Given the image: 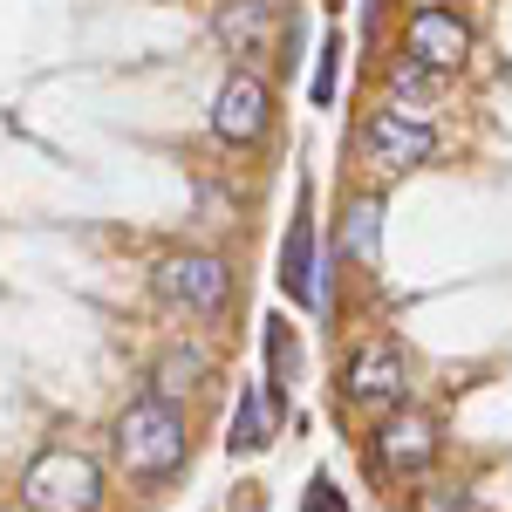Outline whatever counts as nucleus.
<instances>
[{"instance_id":"obj_1","label":"nucleus","mask_w":512,"mask_h":512,"mask_svg":"<svg viewBox=\"0 0 512 512\" xmlns=\"http://www.w3.org/2000/svg\"><path fill=\"white\" fill-rule=\"evenodd\" d=\"M110 451H117L123 478H137V485H164V478H178V472H185V458H192V417H185V403H164V396L144 390L117 417Z\"/></svg>"},{"instance_id":"obj_2","label":"nucleus","mask_w":512,"mask_h":512,"mask_svg":"<svg viewBox=\"0 0 512 512\" xmlns=\"http://www.w3.org/2000/svg\"><path fill=\"white\" fill-rule=\"evenodd\" d=\"M21 506L28 512H103V465L82 444H41L21 465Z\"/></svg>"},{"instance_id":"obj_3","label":"nucleus","mask_w":512,"mask_h":512,"mask_svg":"<svg viewBox=\"0 0 512 512\" xmlns=\"http://www.w3.org/2000/svg\"><path fill=\"white\" fill-rule=\"evenodd\" d=\"M151 287H158L164 308L185 321H219L233 308V267H226V253H171V260H158Z\"/></svg>"},{"instance_id":"obj_4","label":"nucleus","mask_w":512,"mask_h":512,"mask_svg":"<svg viewBox=\"0 0 512 512\" xmlns=\"http://www.w3.org/2000/svg\"><path fill=\"white\" fill-rule=\"evenodd\" d=\"M369 458H376V472L383 478H424L444 458V431H437L431 410H390L383 424H376V437H369Z\"/></svg>"},{"instance_id":"obj_5","label":"nucleus","mask_w":512,"mask_h":512,"mask_svg":"<svg viewBox=\"0 0 512 512\" xmlns=\"http://www.w3.org/2000/svg\"><path fill=\"white\" fill-rule=\"evenodd\" d=\"M342 396H349L355 410H376V417H390L410 403V355L396 349V342H362L349 355V369H342Z\"/></svg>"},{"instance_id":"obj_6","label":"nucleus","mask_w":512,"mask_h":512,"mask_svg":"<svg viewBox=\"0 0 512 512\" xmlns=\"http://www.w3.org/2000/svg\"><path fill=\"white\" fill-rule=\"evenodd\" d=\"M274 130V89L260 69H239L219 82V96H212V137L219 144H233V151H253L260 137Z\"/></svg>"},{"instance_id":"obj_7","label":"nucleus","mask_w":512,"mask_h":512,"mask_svg":"<svg viewBox=\"0 0 512 512\" xmlns=\"http://www.w3.org/2000/svg\"><path fill=\"white\" fill-rule=\"evenodd\" d=\"M437 158V123L431 117H410V110H376L362 123V164L376 171H424Z\"/></svg>"},{"instance_id":"obj_8","label":"nucleus","mask_w":512,"mask_h":512,"mask_svg":"<svg viewBox=\"0 0 512 512\" xmlns=\"http://www.w3.org/2000/svg\"><path fill=\"white\" fill-rule=\"evenodd\" d=\"M403 55L424 62V69H437V76H458V69L472 62V28H465V14H458V7H410V21H403Z\"/></svg>"},{"instance_id":"obj_9","label":"nucleus","mask_w":512,"mask_h":512,"mask_svg":"<svg viewBox=\"0 0 512 512\" xmlns=\"http://www.w3.org/2000/svg\"><path fill=\"white\" fill-rule=\"evenodd\" d=\"M212 35H219V48L233 55L239 69L267 62L280 41V0H219L212 7Z\"/></svg>"},{"instance_id":"obj_10","label":"nucleus","mask_w":512,"mask_h":512,"mask_svg":"<svg viewBox=\"0 0 512 512\" xmlns=\"http://www.w3.org/2000/svg\"><path fill=\"white\" fill-rule=\"evenodd\" d=\"M274 437H280V390L253 376V383L239 390V410H233V437H226V451H233V458H260Z\"/></svg>"},{"instance_id":"obj_11","label":"nucleus","mask_w":512,"mask_h":512,"mask_svg":"<svg viewBox=\"0 0 512 512\" xmlns=\"http://www.w3.org/2000/svg\"><path fill=\"white\" fill-rule=\"evenodd\" d=\"M205 383H212V355L192 342H171L151 362V396H164V403H192V396H205Z\"/></svg>"},{"instance_id":"obj_12","label":"nucleus","mask_w":512,"mask_h":512,"mask_svg":"<svg viewBox=\"0 0 512 512\" xmlns=\"http://www.w3.org/2000/svg\"><path fill=\"white\" fill-rule=\"evenodd\" d=\"M280 287L301 301V308H321V274H315V226L294 219L287 233V253H280Z\"/></svg>"},{"instance_id":"obj_13","label":"nucleus","mask_w":512,"mask_h":512,"mask_svg":"<svg viewBox=\"0 0 512 512\" xmlns=\"http://www.w3.org/2000/svg\"><path fill=\"white\" fill-rule=\"evenodd\" d=\"M342 253H349L355 267H376V260H383V198H376V192H355V198H349Z\"/></svg>"},{"instance_id":"obj_14","label":"nucleus","mask_w":512,"mask_h":512,"mask_svg":"<svg viewBox=\"0 0 512 512\" xmlns=\"http://www.w3.org/2000/svg\"><path fill=\"white\" fill-rule=\"evenodd\" d=\"M390 96H396V110H410V117H431V103L437 96H444V76H437V69H424V62H410V55H403V62H390Z\"/></svg>"},{"instance_id":"obj_15","label":"nucleus","mask_w":512,"mask_h":512,"mask_svg":"<svg viewBox=\"0 0 512 512\" xmlns=\"http://www.w3.org/2000/svg\"><path fill=\"white\" fill-rule=\"evenodd\" d=\"M410 512H478V492L472 485H451V478H431L410 492Z\"/></svg>"},{"instance_id":"obj_16","label":"nucleus","mask_w":512,"mask_h":512,"mask_svg":"<svg viewBox=\"0 0 512 512\" xmlns=\"http://www.w3.org/2000/svg\"><path fill=\"white\" fill-rule=\"evenodd\" d=\"M267 355H274V390H287L294 369H301V355H294V342H287V321H267Z\"/></svg>"},{"instance_id":"obj_17","label":"nucleus","mask_w":512,"mask_h":512,"mask_svg":"<svg viewBox=\"0 0 512 512\" xmlns=\"http://www.w3.org/2000/svg\"><path fill=\"white\" fill-rule=\"evenodd\" d=\"M301 512H349V492H335V478H315L308 499H301Z\"/></svg>"},{"instance_id":"obj_18","label":"nucleus","mask_w":512,"mask_h":512,"mask_svg":"<svg viewBox=\"0 0 512 512\" xmlns=\"http://www.w3.org/2000/svg\"><path fill=\"white\" fill-rule=\"evenodd\" d=\"M335 55H342V41H328V48H321V69H315V103H328V96H335Z\"/></svg>"},{"instance_id":"obj_19","label":"nucleus","mask_w":512,"mask_h":512,"mask_svg":"<svg viewBox=\"0 0 512 512\" xmlns=\"http://www.w3.org/2000/svg\"><path fill=\"white\" fill-rule=\"evenodd\" d=\"M417 7H444V0H417Z\"/></svg>"}]
</instances>
